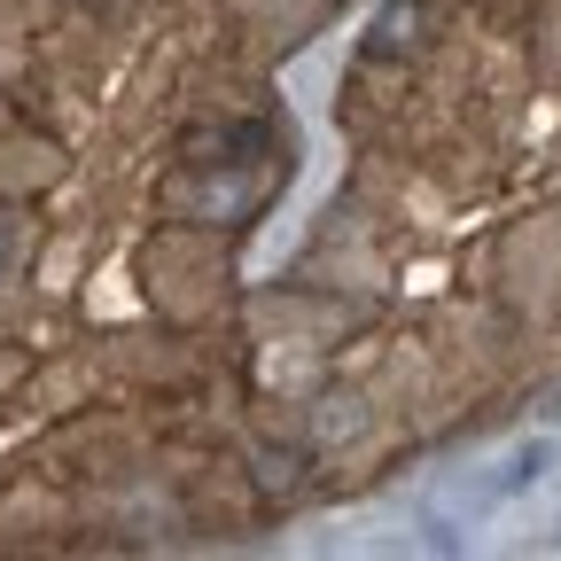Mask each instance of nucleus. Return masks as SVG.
<instances>
[{"label": "nucleus", "instance_id": "f257e3e1", "mask_svg": "<svg viewBox=\"0 0 561 561\" xmlns=\"http://www.w3.org/2000/svg\"><path fill=\"white\" fill-rule=\"evenodd\" d=\"M312 437H320V445L367 437V405H359V398H320V405H312Z\"/></svg>", "mask_w": 561, "mask_h": 561}, {"label": "nucleus", "instance_id": "f03ea898", "mask_svg": "<svg viewBox=\"0 0 561 561\" xmlns=\"http://www.w3.org/2000/svg\"><path fill=\"white\" fill-rule=\"evenodd\" d=\"M413 47H421V9H413V0H405V9H390V16L375 24V39H367V55H382V62H390V55H413Z\"/></svg>", "mask_w": 561, "mask_h": 561}, {"label": "nucleus", "instance_id": "7ed1b4c3", "mask_svg": "<svg viewBox=\"0 0 561 561\" xmlns=\"http://www.w3.org/2000/svg\"><path fill=\"white\" fill-rule=\"evenodd\" d=\"M305 483V445H265L257 453V491H297Z\"/></svg>", "mask_w": 561, "mask_h": 561}, {"label": "nucleus", "instance_id": "20e7f679", "mask_svg": "<svg viewBox=\"0 0 561 561\" xmlns=\"http://www.w3.org/2000/svg\"><path fill=\"white\" fill-rule=\"evenodd\" d=\"M538 476H546V445L515 453V468H507V483H500V491H523V483H538Z\"/></svg>", "mask_w": 561, "mask_h": 561}, {"label": "nucleus", "instance_id": "39448f33", "mask_svg": "<svg viewBox=\"0 0 561 561\" xmlns=\"http://www.w3.org/2000/svg\"><path fill=\"white\" fill-rule=\"evenodd\" d=\"M9 257H16V219L0 210V273H9Z\"/></svg>", "mask_w": 561, "mask_h": 561}]
</instances>
